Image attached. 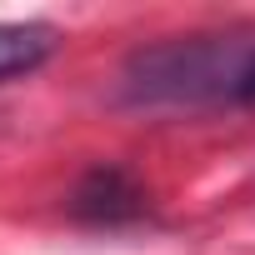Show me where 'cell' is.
I'll return each instance as SVG.
<instances>
[{
	"instance_id": "6da1fadb",
	"label": "cell",
	"mask_w": 255,
	"mask_h": 255,
	"mask_svg": "<svg viewBox=\"0 0 255 255\" xmlns=\"http://www.w3.org/2000/svg\"><path fill=\"white\" fill-rule=\"evenodd\" d=\"M255 50H235V45H215V40H170V45H150L130 60V85L140 100H190L205 90H230L240 85V70Z\"/></svg>"
},
{
	"instance_id": "7a4b0ae2",
	"label": "cell",
	"mask_w": 255,
	"mask_h": 255,
	"mask_svg": "<svg viewBox=\"0 0 255 255\" xmlns=\"http://www.w3.org/2000/svg\"><path fill=\"white\" fill-rule=\"evenodd\" d=\"M75 215H85V220H130V215H140V185L125 175V170H115V165H100V170H90L85 180H80V190H75Z\"/></svg>"
},
{
	"instance_id": "3957f363",
	"label": "cell",
	"mask_w": 255,
	"mask_h": 255,
	"mask_svg": "<svg viewBox=\"0 0 255 255\" xmlns=\"http://www.w3.org/2000/svg\"><path fill=\"white\" fill-rule=\"evenodd\" d=\"M55 50V25L45 20H10L0 25V85L15 80V75H30L50 60Z\"/></svg>"
},
{
	"instance_id": "277c9868",
	"label": "cell",
	"mask_w": 255,
	"mask_h": 255,
	"mask_svg": "<svg viewBox=\"0 0 255 255\" xmlns=\"http://www.w3.org/2000/svg\"><path fill=\"white\" fill-rule=\"evenodd\" d=\"M235 95H240V100H255V55L245 60V70H240V85H235Z\"/></svg>"
}]
</instances>
